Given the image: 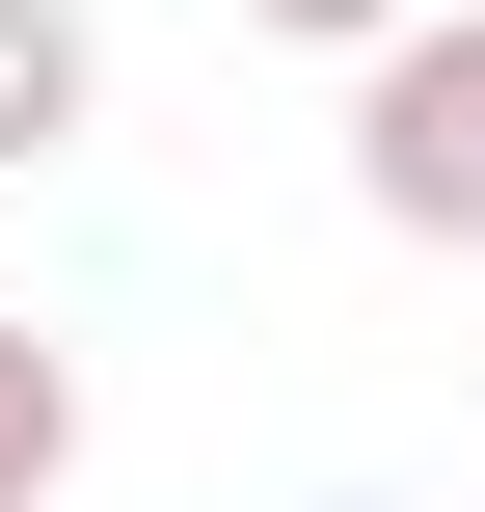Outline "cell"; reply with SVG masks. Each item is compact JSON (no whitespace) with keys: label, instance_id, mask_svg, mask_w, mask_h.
Returning a JSON list of instances; mask_svg holds the SVG:
<instances>
[{"label":"cell","instance_id":"obj_1","mask_svg":"<svg viewBox=\"0 0 485 512\" xmlns=\"http://www.w3.org/2000/svg\"><path fill=\"white\" fill-rule=\"evenodd\" d=\"M351 216L432 243V270H485V0H405L351 54Z\"/></svg>","mask_w":485,"mask_h":512},{"label":"cell","instance_id":"obj_2","mask_svg":"<svg viewBox=\"0 0 485 512\" xmlns=\"http://www.w3.org/2000/svg\"><path fill=\"white\" fill-rule=\"evenodd\" d=\"M108 135V27L81 0H0V162H81Z\"/></svg>","mask_w":485,"mask_h":512},{"label":"cell","instance_id":"obj_3","mask_svg":"<svg viewBox=\"0 0 485 512\" xmlns=\"http://www.w3.org/2000/svg\"><path fill=\"white\" fill-rule=\"evenodd\" d=\"M54 486H81V351L0 324V512H54Z\"/></svg>","mask_w":485,"mask_h":512},{"label":"cell","instance_id":"obj_4","mask_svg":"<svg viewBox=\"0 0 485 512\" xmlns=\"http://www.w3.org/2000/svg\"><path fill=\"white\" fill-rule=\"evenodd\" d=\"M243 27H297V54H378V27H405V0H243Z\"/></svg>","mask_w":485,"mask_h":512}]
</instances>
